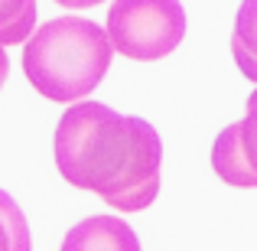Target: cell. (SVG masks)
Returning a JSON list of instances; mask_svg holds the SVG:
<instances>
[{
    "label": "cell",
    "mask_w": 257,
    "mask_h": 251,
    "mask_svg": "<svg viewBox=\"0 0 257 251\" xmlns=\"http://www.w3.org/2000/svg\"><path fill=\"white\" fill-rule=\"evenodd\" d=\"M56 166L65 183L91 189L111 209H150L163 183V140L150 121L101 101L72 105L56 124Z\"/></svg>",
    "instance_id": "obj_1"
},
{
    "label": "cell",
    "mask_w": 257,
    "mask_h": 251,
    "mask_svg": "<svg viewBox=\"0 0 257 251\" xmlns=\"http://www.w3.org/2000/svg\"><path fill=\"white\" fill-rule=\"evenodd\" d=\"M111 59L114 46L104 26L82 17H56L30 36L23 72L43 98L72 105L101 85Z\"/></svg>",
    "instance_id": "obj_2"
},
{
    "label": "cell",
    "mask_w": 257,
    "mask_h": 251,
    "mask_svg": "<svg viewBox=\"0 0 257 251\" xmlns=\"http://www.w3.org/2000/svg\"><path fill=\"white\" fill-rule=\"evenodd\" d=\"M107 36L120 56L157 62L182 43L186 10L179 0H114L107 10Z\"/></svg>",
    "instance_id": "obj_3"
},
{
    "label": "cell",
    "mask_w": 257,
    "mask_h": 251,
    "mask_svg": "<svg viewBox=\"0 0 257 251\" xmlns=\"http://www.w3.org/2000/svg\"><path fill=\"white\" fill-rule=\"evenodd\" d=\"M212 170L221 183L238 189H257V88L247 95V111L228 124L212 144Z\"/></svg>",
    "instance_id": "obj_4"
},
{
    "label": "cell",
    "mask_w": 257,
    "mask_h": 251,
    "mask_svg": "<svg viewBox=\"0 0 257 251\" xmlns=\"http://www.w3.org/2000/svg\"><path fill=\"white\" fill-rule=\"evenodd\" d=\"M59 251H140V238L117 215H88L65 232Z\"/></svg>",
    "instance_id": "obj_5"
},
{
    "label": "cell",
    "mask_w": 257,
    "mask_h": 251,
    "mask_svg": "<svg viewBox=\"0 0 257 251\" xmlns=\"http://www.w3.org/2000/svg\"><path fill=\"white\" fill-rule=\"evenodd\" d=\"M231 56L241 75L257 82V0H241L231 33Z\"/></svg>",
    "instance_id": "obj_6"
},
{
    "label": "cell",
    "mask_w": 257,
    "mask_h": 251,
    "mask_svg": "<svg viewBox=\"0 0 257 251\" xmlns=\"http://www.w3.org/2000/svg\"><path fill=\"white\" fill-rule=\"evenodd\" d=\"M36 26V0H0V46H20Z\"/></svg>",
    "instance_id": "obj_7"
},
{
    "label": "cell",
    "mask_w": 257,
    "mask_h": 251,
    "mask_svg": "<svg viewBox=\"0 0 257 251\" xmlns=\"http://www.w3.org/2000/svg\"><path fill=\"white\" fill-rule=\"evenodd\" d=\"M0 251H33L30 225L10 193L0 189Z\"/></svg>",
    "instance_id": "obj_8"
},
{
    "label": "cell",
    "mask_w": 257,
    "mask_h": 251,
    "mask_svg": "<svg viewBox=\"0 0 257 251\" xmlns=\"http://www.w3.org/2000/svg\"><path fill=\"white\" fill-rule=\"evenodd\" d=\"M56 4L72 7V10H82V7H98V4H104V0H56Z\"/></svg>",
    "instance_id": "obj_9"
},
{
    "label": "cell",
    "mask_w": 257,
    "mask_h": 251,
    "mask_svg": "<svg viewBox=\"0 0 257 251\" xmlns=\"http://www.w3.org/2000/svg\"><path fill=\"white\" fill-rule=\"evenodd\" d=\"M7 75H10V59H7L4 46H0V88H4V82H7Z\"/></svg>",
    "instance_id": "obj_10"
}]
</instances>
